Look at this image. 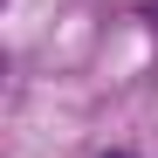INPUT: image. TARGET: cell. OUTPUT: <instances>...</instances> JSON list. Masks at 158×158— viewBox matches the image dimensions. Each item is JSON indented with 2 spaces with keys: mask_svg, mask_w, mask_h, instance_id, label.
I'll return each mask as SVG.
<instances>
[{
  "mask_svg": "<svg viewBox=\"0 0 158 158\" xmlns=\"http://www.w3.org/2000/svg\"><path fill=\"white\" fill-rule=\"evenodd\" d=\"M110 158H131V151H110Z\"/></svg>",
  "mask_w": 158,
  "mask_h": 158,
  "instance_id": "6da1fadb",
  "label": "cell"
}]
</instances>
